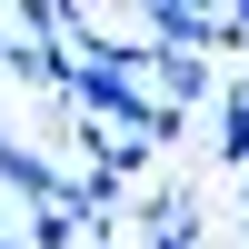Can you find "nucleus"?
Masks as SVG:
<instances>
[{"mask_svg":"<svg viewBox=\"0 0 249 249\" xmlns=\"http://www.w3.org/2000/svg\"><path fill=\"white\" fill-rule=\"evenodd\" d=\"M140 40L150 50H190V60H210V50H230V10H210V0H140Z\"/></svg>","mask_w":249,"mask_h":249,"instance_id":"f257e3e1","label":"nucleus"},{"mask_svg":"<svg viewBox=\"0 0 249 249\" xmlns=\"http://www.w3.org/2000/svg\"><path fill=\"white\" fill-rule=\"evenodd\" d=\"M210 90H219V80H210V60H190V50H150V100H160V110H179V120H190Z\"/></svg>","mask_w":249,"mask_h":249,"instance_id":"f03ea898","label":"nucleus"},{"mask_svg":"<svg viewBox=\"0 0 249 249\" xmlns=\"http://www.w3.org/2000/svg\"><path fill=\"white\" fill-rule=\"evenodd\" d=\"M0 80H20V90H70V50H60V40H20V30H10Z\"/></svg>","mask_w":249,"mask_h":249,"instance_id":"7ed1b4c3","label":"nucleus"},{"mask_svg":"<svg viewBox=\"0 0 249 249\" xmlns=\"http://www.w3.org/2000/svg\"><path fill=\"white\" fill-rule=\"evenodd\" d=\"M219 160H230V170H249V90L230 80V90H219V140H210Z\"/></svg>","mask_w":249,"mask_h":249,"instance_id":"20e7f679","label":"nucleus"},{"mask_svg":"<svg viewBox=\"0 0 249 249\" xmlns=\"http://www.w3.org/2000/svg\"><path fill=\"white\" fill-rule=\"evenodd\" d=\"M0 249H30V239H20V230H0Z\"/></svg>","mask_w":249,"mask_h":249,"instance_id":"39448f33","label":"nucleus"},{"mask_svg":"<svg viewBox=\"0 0 249 249\" xmlns=\"http://www.w3.org/2000/svg\"><path fill=\"white\" fill-rule=\"evenodd\" d=\"M150 249H199V239H150Z\"/></svg>","mask_w":249,"mask_h":249,"instance_id":"423d86ee","label":"nucleus"},{"mask_svg":"<svg viewBox=\"0 0 249 249\" xmlns=\"http://www.w3.org/2000/svg\"><path fill=\"white\" fill-rule=\"evenodd\" d=\"M0 60H10V20H0Z\"/></svg>","mask_w":249,"mask_h":249,"instance_id":"0eeeda50","label":"nucleus"},{"mask_svg":"<svg viewBox=\"0 0 249 249\" xmlns=\"http://www.w3.org/2000/svg\"><path fill=\"white\" fill-rule=\"evenodd\" d=\"M239 210H249V170H239Z\"/></svg>","mask_w":249,"mask_h":249,"instance_id":"6e6552de","label":"nucleus"},{"mask_svg":"<svg viewBox=\"0 0 249 249\" xmlns=\"http://www.w3.org/2000/svg\"><path fill=\"white\" fill-rule=\"evenodd\" d=\"M239 90H249V70H239Z\"/></svg>","mask_w":249,"mask_h":249,"instance_id":"1a4fd4ad","label":"nucleus"}]
</instances>
